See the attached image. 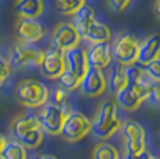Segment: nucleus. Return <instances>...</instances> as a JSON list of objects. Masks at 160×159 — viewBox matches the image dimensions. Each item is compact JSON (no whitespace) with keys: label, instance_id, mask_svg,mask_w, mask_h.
I'll return each instance as SVG.
<instances>
[{"label":"nucleus","instance_id":"nucleus-1","mask_svg":"<svg viewBox=\"0 0 160 159\" xmlns=\"http://www.w3.org/2000/svg\"><path fill=\"white\" fill-rule=\"evenodd\" d=\"M10 131L15 141L22 144L27 149L38 148L43 141V131L33 115L22 113L15 116L10 124Z\"/></svg>","mask_w":160,"mask_h":159},{"label":"nucleus","instance_id":"nucleus-2","mask_svg":"<svg viewBox=\"0 0 160 159\" xmlns=\"http://www.w3.org/2000/svg\"><path fill=\"white\" fill-rule=\"evenodd\" d=\"M120 126L121 120L117 103L113 99L103 100L98 108V112L92 121L91 133L99 140H109L118 131Z\"/></svg>","mask_w":160,"mask_h":159},{"label":"nucleus","instance_id":"nucleus-3","mask_svg":"<svg viewBox=\"0 0 160 159\" xmlns=\"http://www.w3.org/2000/svg\"><path fill=\"white\" fill-rule=\"evenodd\" d=\"M49 95L50 92H49L48 87L33 78L20 81L14 91L17 102L29 109L42 108L46 102H49Z\"/></svg>","mask_w":160,"mask_h":159},{"label":"nucleus","instance_id":"nucleus-4","mask_svg":"<svg viewBox=\"0 0 160 159\" xmlns=\"http://www.w3.org/2000/svg\"><path fill=\"white\" fill-rule=\"evenodd\" d=\"M92 131V121L81 112L71 110L64 119L60 136L67 142H78Z\"/></svg>","mask_w":160,"mask_h":159},{"label":"nucleus","instance_id":"nucleus-5","mask_svg":"<svg viewBox=\"0 0 160 159\" xmlns=\"http://www.w3.org/2000/svg\"><path fill=\"white\" fill-rule=\"evenodd\" d=\"M68 110L60 108L53 102H46L41 108V112L36 116L42 131L49 136H60L64 119L68 115Z\"/></svg>","mask_w":160,"mask_h":159},{"label":"nucleus","instance_id":"nucleus-6","mask_svg":"<svg viewBox=\"0 0 160 159\" xmlns=\"http://www.w3.org/2000/svg\"><path fill=\"white\" fill-rule=\"evenodd\" d=\"M125 154H138L146 149V133L143 127L135 120H127L120 126Z\"/></svg>","mask_w":160,"mask_h":159},{"label":"nucleus","instance_id":"nucleus-7","mask_svg":"<svg viewBox=\"0 0 160 159\" xmlns=\"http://www.w3.org/2000/svg\"><path fill=\"white\" fill-rule=\"evenodd\" d=\"M138 39L130 33H122L120 38L116 39L112 48V54L117 63L122 66H131L138 62Z\"/></svg>","mask_w":160,"mask_h":159},{"label":"nucleus","instance_id":"nucleus-8","mask_svg":"<svg viewBox=\"0 0 160 159\" xmlns=\"http://www.w3.org/2000/svg\"><path fill=\"white\" fill-rule=\"evenodd\" d=\"M45 52L36 48L29 46L28 44H15L10 52V66L15 69H28V67H39Z\"/></svg>","mask_w":160,"mask_h":159},{"label":"nucleus","instance_id":"nucleus-9","mask_svg":"<svg viewBox=\"0 0 160 159\" xmlns=\"http://www.w3.org/2000/svg\"><path fill=\"white\" fill-rule=\"evenodd\" d=\"M79 42L81 36L71 23H58L52 32V46L61 53L79 46Z\"/></svg>","mask_w":160,"mask_h":159},{"label":"nucleus","instance_id":"nucleus-10","mask_svg":"<svg viewBox=\"0 0 160 159\" xmlns=\"http://www.w3.org/2000/svg\"><path fill=\"white\" fill-rule=\"evenodd\" d=\"M150 94V90H143V88L135 87L132 84H127L124 88L116 92V100L117 106L127 112L137 110L145 100H148Z\"/></svg>","mask_w":160,"mask_h":159},{"label":"nucleus","instance_id":"nucleus-11","mask_svg":"<svg viewBox=\"0 0 160 159\" xmlns=\"http://www.w3.org/2000/svg\"><path fill=\"white\" fill-rule=\"evenodd\" d=\"M79 90L88 98H98L103 95L107 90V81L104 73L99 69L89 67L85 75L81 78Z\"/></svg>","mask_w":160,"mask_h":159},{"label":"nucleus","instance_id":"nucleus-12","mask_svg":"<svg viewBox=\"0 0 160 159\" xmlns=\"http://www.w3.org/2000/svg\"><path fill=\"white\" fill-rule=\"evenodd\" d=\"M15 35L21 44H35L46 35V29L39 21L29 18H18L15 24Z\"/></svg>","mask_w":160,"mask_h":159},{"label":"nucleus","instance_id":"nucleus-13","mask_svg":"<svg viewBox=\"0 0 160 159\" xmlns=\"http://www.w3.org/2000/svg\"><path fill=\"white\" fill-rule=\"evenodd\" d=\"M39 70L43 77L49 80H57L66 70L64 56L56 49H49L43 53V59L39 64Z\"/></svg>","mask_w":160,"mask_h":159},{"label":"nucleus","instance_id":"nucleus-14","mask_svg":"<svg viewBox=\"0 0 160 159\" xmlns=\"http://www.w3.org/2000/svg\"><path fill=\"white\" fill-rule=\"evenodd\" d=\"M64 63H66V70L74 73L77 77L82 78L85 73L88 71L89 64L87 59V50L79 46L71 48L63 53Z\"/></svg>","mask_w":160,"mask_h":159},{"label":"nucleus","instance_id":"nucleus-15","mask_svg":"<svg viewBox=\"0 0 160 159\" xmlns=\"http://www.w3.org/2000/svg\"><path fill=\"white\" fill-rule=\"evenodd\" d=\"M87 59L89 67L103 70L110 66L113 59L112 46L109 42H102V44H92L87 50Z\"/></svg>","mask_w":160,"mask_h":159},{"label":"nucleus","instance_id":"nucleus-16","mask_svg":"<svg viewBox=\"0 0 160 159\" xmlns=\"http://www.w3.org/2000/svg\"><path fill=\"white\" fill-rule=\"evenodd\" d=\"M156 59H160V33H152L139 44L137 63L146 66Z\"/></svg>","mask_w":160,"mask_h":159},{"label":"nucleus","instance_id":"nucleus-17","mask_svg":"<svg viewBox=\"0 0 160 159\" xmlns=\"http://www.w3.org/2000/svg\"><path fill=\"white\" fill-rule=\"evenodd\" d=\"M14 11L17 13L18 18L36 20L43 14L45 3L43 0H15Z\"/></svg>","mask_w":160,"mask_h":159},{"label":"nucleus","instance_id":"nucleus-18","mask_svg":"<svg viewBox=\"0 0 160 159\" xmlns=\"http://www.w3.org/2000/svg\"><path fill=\"white\" fill-rule=\"evenodd\" d=\"M96 20V11L93 10V7L88 4H82L75 13L72 14V25L75 27V29L78 31L79 36L82 38L84 32L88 29V27L91 24H93Z\"/></svg>","mask_w":160,"mask_h":159},{"label":"nucleus","instance_id":"nucleus-19","mask_svg":"<svg viewBox=\"0 0 160 159\" xmlns=\"http://www.w3.org/2000/svg\"><path fill=\"white\" fill-rule=\"evenodd\" d=\"M82 38L89 41L91 44H102V42H109L112 39V31L110 28L103 23L95 21L93 24L88 27V29L84 32Z\"/></svg>","mask_w":160,"mask_h":159},{"label":"nucleus","instance_id":"nucleus-20","mask_svg":"<svg viewBox=\"0 0 160 159\" xmlns=\"http://www.w3.org/2000/svg\"><path fill=\"white\" fill-rule=\"evenodd\" d=\"M106 81H107V87L113 94L118 92L121 88H124L128 84L127 74H125V66L116 62L110 67V71L107 74Z\"/></svg>","mask_w":160,"mask_h":159},{"label":"nucleus","instance_id":"nucleus-21","mask_svg":"<svg viewBox=\"0 0 160 159\" xmlns=\"http://www.w3.org/2000/svg\"><path fill=\"white\" fill-rule=\"evenodd\" d=\"M0 155L3 156V159H28L27 148L15 140H10L6 142Z\"/></svg>","mask_w":160,"mask_h":159},{"label":"nucleus","instance_id":"nucleus-22","mask_svg":"<svg viewBox=\"0 0 160 159\" xmlns=\"http://www.w3.org/2000/svg\"><path fill=\"white\" fill-rule=\"evenodd\" d=\"M92 159H120V154L113 145L100 142L92 151Z\"/></svg>","mask_w":160,"mask_h":159},{"label":"nucleus","instance_id":"nucleus-23","mask_svg":"<svg viewBox=\"0 0 160 159\" xmlns=\"http://www.w3.org/2000/svg\"><path fill=\"white\" fill-rule=\"evenodd\" d=\"M56 8L63 16H72L82 4H85V0H54Z\"/></svg>","mask_w":160,"mask_h":159},{"label":"nucleus","instance_id":"nucleus-24","mask_svg":"<svg viewBox=\"0 0 160 159\" xmlns=\"http://www.w3.org/2000/svg\"><path fill=\"white\" fill-rule=\"evenodd\" d=\"M58 82H60V87L63 90H66L67 92H71V91H75L79 88V82H81V78L77 77L74 73L68 71V70H64L63 74L57 78Z\"/></svg>","mask_w":160,"mask_h":159},{"label":"nucleus","instance_id":"nucleus-25","mask_svg":"<svg viewBox=\"0 0 160 159\" xmlns=\"http://www.w3.org/2000/svg\"><path fill=\"white\" fill-rule=\"evenodd\" d=\"M53 103H56L58 105L60 108L66 109V110L71 112V109H70V103H68V92H67L66 90H63L61 87H58L54 90L53 92V100H52Z\"/></svg>","mask_w":160,"mask_h":159},{"label":"nucleus","instance_id":"nucleus-26","mask_svg":"<svg viewBox=\"0 0 160 159\" xmlns=\"http://www.w3.org/2000/svg\"><path fill=\"white\" fill-rule=\"evenodd\" d=\"M146 74L149 75V78L152 80L155 84H160V59H156L153 62L148 63L146 66H143Z\"/></svg>","mask_w":160,"mask_h":159},{"label":"nucleus","instance_id":"nucleus-27","mask_svg":"<svg viewBox=\"0 0 160 159\" xmlns=\"http://www.w3.org/2000/svg\"><path fill=\"white\" fill-rule=\"evenodd\" d=\"M10 73H11V66L8 63L7 59L0 56V87H3L7 78L10 77Z\"/></svg>","mask_w":160,"mask_h":159},{"label":"nucleus","instance_id":"nucleus-28","mask_svg":"<svg viewBox=\"0 0 160 159\" xmlns=\"http://www.w3.org/2000/svg\"><path fill=\"white\" fill-rule=\"evenodd\" d=\"M109 2V6L113 8L114 11H124L128 6L131 4V0H107Z\"/></svg>","mask_w":160,"mask_h":159},{"label":"nucleus","instance_id":"nucleus-29","mask_svg":"<svg viewBox=\"0 0 160 159\" xmlns=\"http://www.w3.org/2000/svg\"><path fill=\"white\" fill-rule=\"evenodd\" d=\"M152 105L155 106H160V85H153V88L150 90V94H149V98H148Z\"/></svg>","mask_w":160,"mask_h":159},{"label":"nucleus","instance_id":"nucleus-30","mask_svg":"<svg viewBox=\"0 0 160 159\" xmlns=\"http://www.w3.org/2000/svg\"><path fill=\"white\" fill-rule=\"evenodd\" d=\"M150 154L145 149L143 152H138V154H124V159H145Z\"/></svg>","mask_w":160,"mask_h":159},{"label":"nucleus","instance_id":"nucleus-31","mask_svg":"<svg viewBox=\"0 0 160 159\" xmlns=\"http://www.w3.org/2000/svg\"><path fill=\"white\" fill-rule=\"evenodd\" d=\"M6 142H7V140H6V137L3 136L2 133H0V152L3 151V148H4V145H6Z\"/></svg>","mask_w":160,"mask_h":159},{"label":"nucleus","instance_id":"nucleus-32","mask_svg":"<svg viewBox=\"0 0 160 159\" xmlns=\"http://www.w3.org/2000/svg\"><path fill=\"white\" fill-rule=\"evenodd\" d=\"M155 8H156V13H158V16L160 17V0H156V2H155Z\"/></svg>","mask_w":160,"mask_h":159},{"label":"nucleus","instance_id":"nucleus-33","mask_svg":"<svg viewBox=\"0 0 160 159\" xmlns=\"http://www.w3.org/2000/svg\"><path fill=\"white\" fill-rule=\"evenodd\" d=\"M38 159H57V158L53 156V155H43V156H39Z\"/></svg>","mask_w":160,"mask_h":159},{"label":"nucleus","instance_id":"nucleus-34","mask_svg":"<svg viewBox=\"0 0 160 159\" xmlns=\"http://www.w3.org/2000/svg\"><path fill=\"white\" fill-rule=\"evenodd\" d=\"M145 159H158V158H155V156H152V154H150V155H149V156H148V158H145Z\"/></svg>","mask_w":160,"mask_h":159},{"label":"nucleus","instance_id":"nucleus-35","mask_svg":"<svg viewBox=\"0 0 160 159\" xmlns=\"http://www.w3.org/2000/svg\"><path fill=\"white\" fill-rule=\"evenodd\" d=\"M0 159H3V156H2V155H0Z\"/></svg>","mask_w":160,"mask_h":159}]
</instances>
